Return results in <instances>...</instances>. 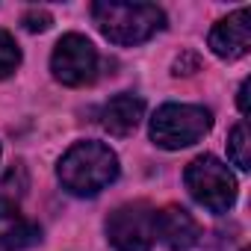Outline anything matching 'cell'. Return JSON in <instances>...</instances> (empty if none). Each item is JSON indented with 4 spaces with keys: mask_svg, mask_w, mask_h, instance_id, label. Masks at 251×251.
Wrapping results in <instances>:
<instances>
[{
    "mask_svg": "<svg viewBox=\"0 0 251 251\" xmlns=\"http://www.w3.org/2000/svg\"><path fill=\"white\" fill-rule=\"evenodd\" d=\"M56 175L71 195H98L118 177V157L103 142H77L59 160Z\"/></svg>",
    "mask_w": 251,
    "mask_h": 251,
    "instance_id": "cell-1",
    "label": "cell"
},
{
    "mask_svg": "<svg viewBox=\"0 0 251 251\" xmlns=\"http://www.w3.org/2000/svg\"><path fill=\"white\" fill-rule=\"evenodd\" d=\"M92 18H95L98 30L112 45H121V48L148 42L166 24L163 9L154 6V3H112V0L95 3Z\"/></svg>",
    "mask_w": 251,
    "mask_h": 251,
    "instance_id": "cell-2",
    "label": "cell"
},
{
    "mask_svg": "<svg viewBox=\"0 0 251 251\" xmlns=\"http://www.w3.org/2000/svg\"><path fill=\"white\" fill-rule=\"evenodd\" d=\"M210 127H213L210 109L195 103H163L151 118V139L160 148L177 151L204 139Z\"/></svg>",
    "mask_w": 251,
    "mask_h": 251,
    "instance_id": "cell-3",
    "label": "cell"
},
{
    "mask_svg": "<svg viewBox=\"0 0 251 251\" xmlns=\"http://www.w3.org/2000/svg\"><path fill=\"white\" fill-rule=\"evenodd\" d=\"M183 180H186L189 195L210 213H227L236 201V177L230 175L225 163H219L210 154L195 157L186 166Z\"/></svg>",
    "mask_w": 251,
    "mask_h": 251,
    "instance_id": "cell-4",
    "label": "cell"
},
{
    "mask_svg": "<svg viewBox=\"0 0 251 251\" xmlns=\"http://www.w3.org/2000/svg\"><path fill=\"white\" fill-rule=\"evenodd\" d=\"M154 210L145 201L121 204L106 216V239L115 251H151L157 230H154Z\"/></svg>",
    "mask_w": 251,
    "mask_h": 251,
    "instance_id": "cell-5",
    "label": "cell"
},
{
    "mask_svg": "<svg viewBox=\"0 0 251 251\" xmlns=\"http://www.w3.org/2000/svg\"><path fill=\"white\" fill-rule=\"evenodd\" d=\"M50 71L65 86H89L98 77V50H95V45L80 33L62 36L56 42L53 56H50Z\"/></svg>",
    "mask_w": 251,
    "mask_h": 251,
    "instance_id": "cell-6",
    "label": "cell"
},
{
    "mask_svg": "<svg viewBox=\"0 0 251 251\" xmlns=\"http://www.w3.org/2000/svg\"><path fill=\"white\" fill-rule=\"evenodd\" d=\"M210 48L222 59H239L251 48V9L242 6L222 18L210 33Z\"/></svg>",
    "mask_w": 251,
    "mask_h": 251,
    "instance_id": "cell-7",
    "label": "cell"
},
{
    "mask_svg": "<svg viewBox=\"0 0 251 251\" xmlns=\"http://www.w3.org/2000/svg\"><path fill=\"white\" fill-rule=\"evenodd\" d=\"M154 230L172 251H189L201 239V227L192 219V213H186L183 207H175V204L154 216Z\"/></svg>",
    "mask_w": 251,
    "mask_h": 251,
    "instance_id": "cell-8",
    "label": "cell"
},
{
    "mask_svg": "<svg viewBox=\"0 0 251 251\" xmlns=\"http://www.w3.org/2000/svg\"><path fill=\"white\" fill-rule=\"evenodd\" d=\"M39 239V225H33L9 198H0V251H24Z\"/></svg>",
    "mask_w": 251,
    "mask_h": 251,
    "instance_id": "cell-9",
    "label": "cell"
},
{
    "mask_svg": "<svg viewBox=\"0 0 251 251\" xmlns=\"http://www.w3.org/2000/svg\"><path fill=\"white\" fill-rule=\"evenodd\" d=\"M142 112H145L142 98H136V95H115V98L106 100V106L100 112V124H103V130L112 133V136H130L139 127Z\"/></svg>",
    "mask_w": 251,
    "mask_h": 251,
    "instance_id": "cell-10",
    "label": "cell"
},
{
    "mask_svg": "<svg viewBox=\"0 0 251 251\" xmlns=\"http://www.w3.org/2000/svg\"><path fill=\"white\" fill-rule=\"evenodd\" d=\"M227 157L233 160V166H239L242 172L248 169V127L239 121L236 127L230 130V136H227Z\"/></svg>",
    "mask_w": 251,
    "mask_h": 251,
    "instance_id": "cell-11",
    "label": "cell"
},
{
    "mask_svg": "<svg viewBox=\"0 0 251 251\" xmlns=\"http://www.w3.org/2000/svg\"><path fill=\"white\" fill-rule=\"evenodd\" d=\"M18 65H21V50H18L15 39L6 30H0V80L9 77Z\"/></svg>",
    "mask_w": 251,
    "mask_h": 251,
    "instance_id": "cell-12",
    "label": "cell"
},
{
    "mask_svg": "<svg viewBox=\"0 0 251 251\" xmlns=\"http://www.w3.org/2000/svg\"><path fill=\"white\" fill-rule=\"evenodd\" d=\"M21 21H24V27H27L30 33H45V30L50 27V21H53V18H50V12H48V9H30Z\"/></svg>",
    "mask_w": 251,
    "mask_h": 251,
    "instance_id": "cell-13",
    "label": "cell"
},
{
    "mask_svg": "<svg viewBox=\"0 0 251 251\" xmlns=\"http://www.w3.org/2000/svg\"><path fill=\"white\" fill-rule=\"evenodd\" d=\"M239 112H242V115L248 112V80L239 86Z\"/></svg>",
    "mask_w": 251,
    "mask_h": 251,
    "instance_id": "cell-14",
    "label": "cell"
}]
</instances>
